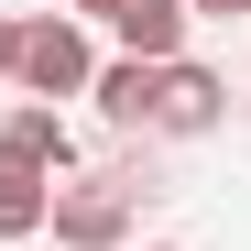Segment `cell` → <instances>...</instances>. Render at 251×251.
I'll use <instances>...</instances> for the list:
<instances>
[{
    "label": "cell",
    "mask_w": 251,
    "mask_h": 251,
    "mask_svg": "<svg viewBox=\"0 0 251 251\" xmlns=\"http://www.w3.org/2000/svg\"><path fill=\"white\" fill-rule=\"evenodd\" d=\"M219 120H229V76H219V66H197V55L153 66V120H142V131L197 142V131H219Z\"/></svg>",
    "instance_id": "3957f363"
},
{
    "label": "cell",
    "mask_w": 251,
    "mask_h": 251,
    "mask_svg": "<svg viewBox=\"0 0 251 251\" xmlns=\"http://www.w3.org/2000/svg\"><path fill=\"white\" fill-rule=\"evenodd\" d=\"M88 99H99V120H120V131H142V120H153V66L109 55V66L88 76Z\"/></svg>",
    "instance_id": "8992f818"
},
{
    "label": "cell",
    "mask_w": 251,
    "mask_h": 251,
    "mask_svg": "<svg viewBox=\"0 0 251 251\" xmlns=\"http://www.w3.org/2000/svg\"><path fill=\"white\" fill-rule=\"evenodd\" d=\"M153 251H186V240H153Z\"/></svg>",
    "instance_id": "8fae6325"
},
{
    "label": "cell",
    "mask_w": 251,
    "mask_h": 251,
    "mask_svg": "<svg viewBox=\"0 0 251 251\" xmlns=\"http://www.w3.org/2000/svg\"><path fill=\"white\" fill-rule=\"evenodd\" d=\"M88 76H99V55H88V22H66V11H33V22H11V88H22L33 109L88 99Z\"/></svg>",
    "instance_id": "6da1fadb"
},
{
    "label": "cell",
    "mask_w": 251,
    "mask_h": 251,
    "mask_svg": "<svg viewBox=\"0 0 251 251\" xmlns=\"http://www.w3.org/2000/svg\"><path fill=\"white\" fill-rule=\"evenodd\" d=\"M109 33H120V55H131V66H175L186 55V0H109V11H99Z\"/></svg>",
    "instance_id": "277c9868"
},
{
    "label": "cell",
    "mask_w": 251,
    "mask_h": 251,
    "mask_svg": "<svg viewBox=\"0 0 251 251\" xmlns=\"http://www.w3.org/2000/svg\"><path fill=\"white\" fill-rule=\"evenodd\" d=\"M76 11H109V0H66V22H76Z\"/></svg>",
    "instance_id": "30bf717a"
},
{
    "label": "cell",
    "mask_w": 251,
    "mask_h": 251,
    "mask_svg": "<svg viewBox=\"0 0 251 251\" xmlns=\"http://www.w3.org/2000/svg\"><path fill=\"white\" fill-rule=\"evenodd\" d=\"M131 207H142V175H131V164H99V175H66L55 186L44 229L66 251H120V240H131Z\"/></svg>",
    "instance_id": "7a4b0ae2"
},
{
    "label": "cell",
    "mask_w": 251,
    "mask_h": 251,
    "mask_svg": "<svg viewBox=\"0 0 251 251\" xmlns=\"http://www.w3.org/2000/svg\"><path fill=\"white\" fill-rule=\"evenodd\" d=\"M0 164H22V175H55V186H66V175H76V131H66V109H33V99H22L11 120H0Z\"/></svg>",
    "instance_id": "5b68a950"
},
{
    "label": "cell",
    "mask_w": 251,
    "mask_h": 251,
    "mask_svg": "<svg viewBox=\"0 0 251 251\" xmlns=\"http://www.w3.org/2000/svg\"><path fill=\"white\" fill-rule=\"evenodd\" d=\"M55 207V175H22V164H0V240H33Z\"/></svg>",
    "instance_id": "52a82bcc"
},
{
    "label": "cell",
    "mask_w": 251,
    "mask_h": 251,
    "mask_svg": "<svg viewBox=\"0 0 251 251\" xmlns=\"http://www.w3.org/2000/svg\"><path fill=\"white\" fill-rule=\"evenodd\" d=\"M186 11H207V22H229V11H240V22H251V0H186Z\"/></svg>",
    "instance_id": "ba28073f"
},
{
    "label": "cell",
    "mask_w": 251,
    "mask_h": 251,
    "mask_svg": "<svg viewBox=\"0 0 251 251\" xmlns=\"http://www.w3.org/2000/svg\"><path fill=\"white\" fill-rule=\"evenodd\" d=\"M0 76H11V11H0Z\"/></svg>",
    "instance_id": "9c48e42d"
}]
</instances>
